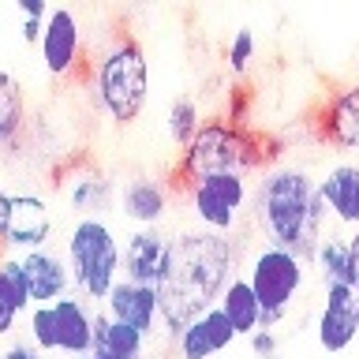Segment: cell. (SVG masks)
I'll return each mask as SVG.
<instances>
[{"instance_id":"6da1fadb","label":"cell","mask_w":359,"mask_h":359,"mask_svg":"<svg viewBox=\"0 0 359 359\" xmlns=\"http://www.w3.org/2000/svg\"><path fill=\"white\" fill-rule=\"evenodd\" d=\"M232 269H236V247L224 232L202 229L168 240L165 269L154 285L165 330L176 337L195 314L213 307L221 288L229 285Z\"/></svg>"},{"instance_id":"7a4b0ae2","label":"cell","mask_w":359,"mask_h":359,"mask_svg":"<svg viewBox=\"0 0 359 359\" xmlns=\"http://www.w3.org/2000/svg\"><path fill=\"white\" fill-rule=\"evenodd\" d=\"M255 217L269 243L288 247L299 258H311V251L322 240V221H325L318 184L303 168L292 165L269 168L255 191Z\"/></svg>"},{"instance_id":"3957f363","label":"cell","mask_w":359,"mask_h":359,"mask_svg":"<svg viewBox=\"0 0 359 359\" xmlns=\"http://www.w3.org/2000/svg\"><path fill=\"white\" fill-rule=\"evenodd\" d=\"M262 139L243 128L236 120H202L198 131L191 135L187 146H180V161H176V172L184 176V184H195L202 176H213V172H255L262 165Z\"/></svg>"},{"instance_id":"277c9868","label":"cell","mask_w":359,"mask_h":359,"mask_svg":"<svg viewBox=\"0 0 359 359\" xmlns=\"http://www.w3.org/2000/svg\"><path fill=\"white\" fill-rule=\"evenodd\" d=\"M94 90L112 123H135L150 97V60L131 34H120L94 67Z\"/></svg>"},{"instance_id":"5b68a950","label":"cell","mask_w":359,"mask_h":359,"mask_svg":"<svg viewBox=\"0 0 359 359\" xmlns=\"http://www.w3.org/2000/svg\"><path fill=\"white\" fill-rule=\"evenodd\" d=\"M67 269L86 299H105V292L120 280V240L105 217L75 221L67 236Z\"/></svg>"},{"instance_id":"8992f818","label":"cell","mask_w":359,"mask_h":359,"mask_svg":"<svg viewBox=\"0 0 359 359\" xmlns=\"http://www.w3.org/2000/svg\"><path fill=\"white\" fill-rule=\"evenodd\" d=\"M247 280H251L262 311H288V303L296 299V292L303 288V280H307V258H299L296 251H288V247L269 243L251 258Z\"/></svg>"},{"instance_id":"52a82bcc","label":"cell","mask_w":359,"mask_h":359,"mask_svg":"<svg viewBox=\"0 0 359 359\" xmlns=\"http://www.w3.org/2000/svg\"><path fill=\"white\" fill-rule=\"evenodd\" d=\"M187 198H191V210H195L202 229L229 232L247 202V176H240V172L202 176L195 184H187Z\"/></svg>"},{"instance_id":"ba28073f","label":"cell","mask_w":359,"mask_h":359,"mask_svg":"<svg viewBox=\"0 0 359 359\" xmlns=\"http://www.w3.org/2000/svg\"><path fill=\"white\" fill-rule=\"evenodd\" d=\"M53 236V210L38 195H22V191H0V243L30 251L45 247Z\"/></svg>"},{"instance_id":"9c48e42d","label":"cell","mask_w":359,"mask_h":359,"mask_svg":"<svg viewBox=\"0 0 359 359\" xmlns=\"http://www.w3.org/2000/svg\"><path fill=\"white\" fill-rule=\"evenodd\" d=\"M38 49L45 72L56 79H67L79 67V60H83V27H79L72 8H49Z\"/></svg>"},{"instance_id":"30bf717a","label":"cell","mask_w":359,"mask_h":359,"mask_svg":"<svg viewBox=\"0 0 359 359\" xmlns=\"http://www.w3.org/2000/svg\"><path fill=\"white\" fill-rule=\"evenodd\" d=\"M318 344L322 352H344V348L355 344L359 337V311H355V296H352V285H325V303H322V314H318Z\"/></svg>"},{"instance_id":"8fae6325","label":"cell","mask_w":359,"mask_h":359,"mask_svg":"<svg viewBox=\"0 0 359 359\" xmlns=\"http://www.w3.org/2000/svg\"><path fill=\"white\" fill-rule=\"evenodd\" d=\"M101 303H105L109 318L135 325L142 337H150L157 330V322H161V307H157L154 285H139V280L120 277L116 285L105 292V299H101Z\"/></svg>"},{"instance_id":"7c38bea8","label":"cell","mask_w":359,"mask_h":359,"mask_svg":"<svg viewBox=\"0 0 359 359\" xmlns=\"http://www.w3.org/2000/svg\"><path fill=\"white\" fill-rule=\"evenodd\" d=\"M168 258V236L157 232V224H139L128 243L120 247V273L139 285H157Z\"/></svg>"},{"instance_id":"4fadbf2b","label":"cell","mask_w":359,"mask_h":359,"mask_svg":"<svg viewBox=\"0 0 359 359\" xmlns=\"http://www.w3.org/2000/svg\"><path fill=\"white\" fill-rule=\"evenodd\" d=\"M236 341V330L224 318V311L213 303L202 314H195L184 330L176 333V348H180V359H213L221 355L224 348Z\"/></svg>"},{"instance_id":"5bb4252c","label":"cell","mask_w":359,"mask_h":359,"mask_svg":"<svg viewBox=\"0 0 359 359\" xmlns=\"http://www.w3.org/2000/svg\"><path fill=\"white\" fill-rule=\"evenodd\" d=\"M22 277H27V296L30 307L34 303H53L60 299L67 288H72V269H67V258L45 251V247H30V251L19 255Z\"/></svg>"},{"instance_id":"9a60e30c","label":"cell","mask_w":359,"mask_h":359,"mask_svg":"<svg viewBox=\"0 0 359 359\" xmlns=\"http://www.w3.org/2000/svg\"><path fill=\"white\" fill-rule=\"evenodd\" d=\"M318 135L337 150L359 154V86H344L333 97H325L318 112Z\"/></svg>"},{"instance_id":"2e32d148","label":"cell","mask_w":359,"mask_h":359,"mask_svg":"<svg viewBox=\"0 0 359 359\" xmlns=\"http://www.w3.org/2000/svg\"><path fill=\"white\" fill-rule=\"evenodd\" d=\"M318 198L325 213H333V221L359 229V165H333L318 180Z\"/></svg>"},{"instance_id":"e0dca14e","label":"cell","mask_w":359,"mask_h":359,"mask_svg":"<svg viewBox=\"0 0 359 359\" xmlns=\"http://www.w3.org/2000/svg\"><path fill=\"white\" fill-rule=\"evenodd\" d=\"M53 314H56V352H67V355L90 352V341H94V311L86 307V299L64 292L60 299H53Z\"/></svg>"},{"instance_id":"ac0fdd59","label":"cell","mask_w":359,"mask_h":359,"mask_svg":"<svg viewBox=\"0 0 359 359\" xmlns=\"http://www.w3.org/2000/svg\"><path fill=\"white\" fill-rule=\"evenodd\" d=\"M90 352L97 359H142L146 352V337L128 322H116L105 314H94V341H90Z\"/></svg>"},{"instance_id":"d6986e66","label":"cell","mask_w":359,"mask_h":359,"mask_svg":"<svg viewBox=\"0 0 359 359\" xmlns=\"http://www.w3.org/2000/svg\"><path fill=\"white\" fill-rule=\"evenodd\" d=\"M120 210L135 224H157L168 213V191L150 176H135L120 187Z\"/></svg>"},{"instance_id":"ffe728a7","label":"cell","mask_w":359,"mask_h":359,"mask_svg":"<svg viewBox=\"0 0 359 359\" xmlns=\"http://www.w3.org/2000/svg\"><path fill=\"white\" fill-rule=\"evenodd\" d=\"M217 307L224 311V318H229V325L236 330V337H247L258 330V322H262V303H258L255 288L247 277H229V285L221 288L217 296Z\"/></svg>"},{"instance_id":"44dd1931","label":"cell","mask_w":359,"mask_h":359,"mask_svg":"<svg viewBox=\"0 0 359 359\" xmlns=\"http://www.w3.org/2000/svg\"><path fill=\"white\" fill-rule=\"evenodd\" d=\"M30 311L27 296V277H22L19 258H0V337L15 330L19 314Z\"/></svg>"},{"instance_id":"7402d4cb","label":"cell","mask_w":359,"mask_h":359,"mask_svg":"<svg viewBox=\"0 0 359 359\" xmlns=\"http://www.w3.org/2000/svg\"><path fill=\"white\" fill-rule=\"evenodd\" d=\"M27 128V97L11 72H0V150L15 146V139Z\"/></svg>"},{"instance_id":"603a6c76","label":"cell","mask_w":359,"mask_h":359,"mask_svg":"<svg viewBox=\"0 0 359 359\" xmlns=\"http://www.w3.org/2000/svg\"><path fill=\"white\" fill-rule=\"evenodd\" d=\"M112 198H116V191H112V180H105L101 172H83L79 180H72V187H67V202L83 213V217H101Z\"/></svg>"},{"instance_id":"cb8c5ba5","label":"cell","mask_w":359,"mask_h":359,"mask_svg":"<svg viewBox=\"0 0 359 359\" xmlns=\"http://www.w3.org/2000/svg\"><path fill=\"white\" fill-rule=\"evenodd\" d=\"M311 262L318 266L325 285H352V266H348V243L337 236H322L311 251Z\"/></svg>"},{"instance_id":"d4e9b609","label":"cell","mask_w":359,"mask_h":359,"mask_svg":"<svg viewBox=\"0 0 359 359\" xmlns=\"http://www.w3.org/2000/svg\"><path fill=\"white\" fill-rule=\"evenodd\" d=\"M198 105H195V97H172V105H168V116H165V131H168V139H172V146L180 150V146H187L191 142V135L198 131Z\"/></svg>"},{"instance_id":"484cf974","label":"cell","mask_w":359,"mask_h":359,"mask_svg":"<svg viewBox=\"0 0 359 359\" xmlns=\"http://www.w3.org/2000/svg\"><path fill=\"white\" fill-rule=\"evenodd\" d=\"M30 344L41 352H56V314L53 303H34L30 307Z\"/></svg>"},{"instance_id":"4316f807","label":"cell","mask_w":359,"mask_h":359,"mask_svg":"<svg viewBox=\"0 0 359 359\" xmlns=\"http://www.w3.org/2000/svg\"><path fill=\"white\" fill-rule=\"evenodd\" d=\"M224 60H229V67L236 75H243L247 67H251V60H255V34L247 30V27H240L232 34V41H229V53H224Z\"/></svg>"},{"instance_id":"83f0119b","label":"cell","mask_w":359,"mask_h":359,"mask_svg":"<svg viewBox=\"0 0 359 359\" xmlns=\"http://www.w3.org/2000/svg\"><path fill=\"white\" fill-rule=\"evenodd\" d=\"M247 344H251V355H255V359L277 355V333H273V330H262V325H258L255 333H247Z\"/></svg>"},{"instance_id":"f1b7e54d","label":"cell","mask_w":359,"mask_h":359,"mask_svg":"<svg viewBox=\"0 0 359 359\" xmlns=\"http://www.w3.org/2000/svg\"><path fill=\"white\" fill-rule=\"evenodd\" d=\"M0 359H45V352L34 348L30 341H15V344H8L4 352H0Z\"/></svg>"},{"instance_id":"f546056e","label":"cell","mask_w":359,"mask_h":359,"mask_svg":"<svg viewBox=\"0 0 359 359\" xmlns=\"http://www.w3.org/2000/svg\"><path fill=\"white\" fill-rule=\"evenodd\" d=\"M15 8L22 11V19H45L49 15V0H15Z\"/></svg>"},{"instance_id":"4dcf8cb0","label":"cell","mask_w":359,"mask_h":359,"mask_svg":"<svg viewBox=\"0 0 359 359\" xmlns=\"http://www.w3.org/2000/svg\"><path fill=\"white\" fill-rule=\"evenodd\" d=\"M348 266H352V285H355V280H359V232L355 236H348Z\"/></svg>"},{"instance_id":"1f68e13d","label":"cell","mask_w":359,"mask_h":359,"mask_svg":"<svg viewBox=\"0 0 359 359\" xmlns=\"http://www.w3.org/2000/svg\"><path fill=\"white\" fill-rule=\"evenodd\" d=\"M41 27H45V19H22V41H27V45H38Z\"/></svg>"},{"instance_id":"d6a6232c","label":"cell","mask_w":359,"mask_h":359,"mask_svg":"<svg viewBox=\"0 0 359 359\" xmlns=\"http://www.w3.org/2000/svg\"><path fill=\"white\" fill-rule=\"evenodd\" d=\"M72 359H97L94 352H79V355H72Z\"/></svg>"},{"instance_id":"836d02e7","label":"cell","mask_w":359,"mask_h":359,"mask_svg":"<svg viewBox=\"0 0 359 359\" xmlns=\"http://www.w3.org/2000/svg\"><path fill=\"white\" fill-rule=\"evenodd\" d=\"M352 296H355V311H359V280L352 285Z\"/></svg>"}]
</instances>
